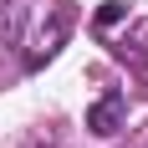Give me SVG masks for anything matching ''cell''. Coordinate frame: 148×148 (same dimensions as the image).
<instances>
[{"label":"cell","mask_w":148,"mask_h":148,"mask_svg":"<svg viewBox=\"0 0 148 148\" xmlns=\"http://www.w3.org/2000/svg\"><path fill=\"white\" fill-rule=\"evenodd\" d=\"M0 26H5V46L21 51V66H41L66 46L77 10L66 0H0Z\"/></svg>","instance_id":"obj_1"},{"label":"cell","mask_w":148,"mask_h":148,"mask_svg":"<svg viewBox=\"0 0 148 148\" xmlns=\"http://www.w3.org/2000/svg\"><path fill=\"white\" fill-rule=\"evenodd\" d=\"M107 46H112V56H118L123 66H128V72L148 87V15L128 21V26H123V36H107Z\"/></svg>","instance_id":"obj_2"},{"label":"cell","mask_w":148,"mask_h":148,"mask_svg":"<svg viewBox=\"0 0 148 148\" xmlns=\"http://www.w3.org/2000/svg\"><path fill=\"white\" fill-rule=\"evenodd\" d=\"M123 118H128V97L118 87H107L97 102L87 107V133L92 138H118L123 133Z\"/></svg>","instance_id":"obj_3"},{"label":"cell","mask_w":148,"mask_h":148,"mask_svg":"<svg viewBox=\"0 0 148 148\" xmlns=\"http://www.w3.org/2000/svg\"><path fill=\"white\" fill-rule=\"evenodd\" d=\"M123 15H128V5H123V0H107L102 10H97V21H92V26H97V36H107V31L118 26Z\"/></svg>","instance_id":"obj_4"},{"label":"cell","mask_w":148,"mask_h":148,"mask_svg":"<svg viewBox=\"0 0 148 148\" xmlns=\"http://www.w3.org/2000/svg\"><path fill=\"white\" fill-rule=\"evenodd\" d=\"M31 148H61V143H56V138H41V143H31Z\"/></svg>","instance_id":"obj_5"}]
</instances>
